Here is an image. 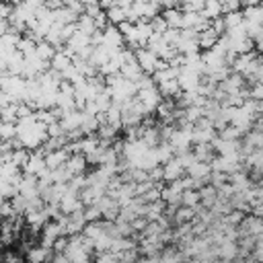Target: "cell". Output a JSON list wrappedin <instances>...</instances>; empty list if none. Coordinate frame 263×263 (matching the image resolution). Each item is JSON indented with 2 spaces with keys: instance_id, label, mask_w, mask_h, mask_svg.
I'll return each mask as SVG.
<instances>
[{
  "instance_id": "cell-1",
  "label": "cell",
  "mask_w": 263,
  "mask_h": 263,
  "mask_svg": "<svg viewBox=\"0 0 263 263\" xmlns=\"http://www.w3.org/2000/svg\"><path fill=\"white\" fill-rule=\"evenodd\" d=\"M257 263H263V261H257Z\"/></svg>"
}]
</instances>
